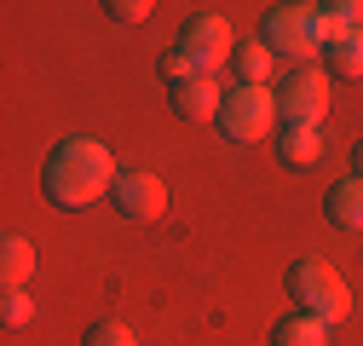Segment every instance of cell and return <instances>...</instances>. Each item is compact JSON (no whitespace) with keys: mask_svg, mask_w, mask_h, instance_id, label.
Returning a JSON list of instances; mask_svg holds the SVG:
<instances>
[{"mask_svg":"<svg viewBox=\"0 0 363 346\" xmlns=\"http://www.w3.org/2000/svg\"><path fill=\"white\" fill-rule=\"evenodd\" d=\"M323 23H329V40L363 29V0H329V6H323Z\"/></svg>","mask_w":363,"mask_h":346,"instance_id":"cell-15","label":"cell"},{"mask_svg":"<svg viewBox=\"0 0 363 346\" xmlns=\"http://www.w3.org/2000/svg\"><path fill=\"white\" fill-rule=\"evenodd\" d=\"M271 346H335V329L311 312H289L271 323Z\"/></svg>","mask_w":363,"mask_h":346,"instance_id":"cell-11","label":"cell"},{"mask_svg":"<svg viewBox=\"0 0 363 346\" xmlns=\"http://www.w3.org/2000/svg\"><path fill=\"white\" fill-rule=\"evenodd\" d=\"M0 323H6V329H23V323H35V300H29L23 289H6V300H0Z\"/></svg>","mask_w":363,"mask_h":346,"instance_id":"cell-17","label":"cell"},{"mask_svg":"<svg viewBox=\"0 0 363 346\" xmlns=\"http://www.w3.org/2000/svg\"><path fill=\"white\" fill-rule=\"evenodd\" d=\"M116 162L99 139H64L52 156H47V173H40V185H47V202L64 208V213H81L93 208L99 196L116 191Z\"/></svg>","mask_w":363,"mask_h":346,"instance_id":"cell-1","label":"cell"},{"mask_svg":"<svg viewBox=\"0 0 363 346\" xmlns=\"http://www.w3.org/2000/svg\"><path fill=\"white\" fill-rule=\"evenodd\" d=\"M277 116H283V127H323V116H329V75L317 64L289 69L283 86H277Z\"/></svg>","mask_w":363,"mask_h":346,"instance_id":"cell-5","label":"cell"},{"mask_svg":"<svg viewBox=\"0 0 363 346\" xmlns=\"http://www.w3.org/2000/svg\"><path fill=\"white\" fill-rule=\"evenodd\" d=\"M219 104H225V93H219L213 75H191V81L173 86V116L179 121H219Z\"/></svg>","mask_w":363,"mask_h":346,"instance_id":"cell-8","label":"cell"},{"mask_svg":"<svg viewBox=\"0 0 363 346\" xmlns=\"http://www.w3.org/2000/svg\"><path fill=\"white\" fill-rule=\"evenodd\" d=\"M277 156H283V167H294V173L317 167V162L329 156L323 127H283V133H277Z\"/></svg>","mask_w":363,"mask_h":346,"instance_id":"cell-9","label":"cell"},{"mask_svg":"<svg viewBox=\"0 0 363 346\" xmlns=\"http://www.w3.org/2000/svg\"><path fill=\"white\" fill-rule=\"evenodd\" d=\"M29 277H35V242L12 231L0 242V289H23Z\"/></svg>","mask_w":363,"mask_h":346,"instance_id":"cell-13","label":"cell"},{"mask_svg":"<svg viewBox=\"0 0 363 346\" xmlns=\"http://www.w3.org/2000/svg\"><path fill=\"white\" fill-rule=\"evenodd\" d=\"M110 202H116L121 220L150 225V220H162V208H167V185L156 179V173H121L116 191H110Z\"/></svg>","mask_w":363,"mask_h":346,"instance_id":"cell-7","label":"cell"},{"mask_svg":"<svg viewBox=\"0 0 363 346\" xmlns=\"http://www.w3.org/2000/svg\"><path fill=\"white\" fill-rule=\"evenodd\" d=\"M352 179H363V139L352 145Z\"/></svg>","mask_w":363,"mask_h":346,"instance_id":"cell-20","label":"cell"},{"mask_svg":"<svg viewBox=\"0 0 363 346\" xmlns=\"http://www.w3.org/2000/svg\"><path fill=\"white\" fill-rule=\"evenodd\" d=\"M179 52L196 64V75H213L219 64L237 58V35H231V23H225L219 12H202V18L185 23V35H179Z\"/></svg>","mask_w":363,"mask_h":346,"instance_id":"cell-6","label":"cell"},{"mask_svg":"<svg viewBox=\"0 0 363 346\" xmlns=\"http://www.w3.org/2000/svg\"><path fill=\"white\" fill-rule=\"evenodd\" d=\"M277 93L271 86H237V93H225L219 104V133L231 145H259L271 127H277Z\"/></svg>","mask_w":363,"mask_h":346,"instance_id":"cell-4","label":"cell"},{"mask_svg":"<svg viewBox=\"0 0 363 346\" xmlns=\"http://www.w3.org/2000/svg\"><path fill=\"white\" fill-rule=\"evenodd\" d=\"M323 58H329V69H335V75H346V81H363V29H352V35H335L329 47H323Z\"/></svg>","mask_w":363,"mask_h":346,"instance_id":"cell-14","label":"cell"},{"mask_svg":"<svg viewBox=\"0 0 363 346\" xmlns=\"http://www.w3.org/2000/svg\"><path fill=\"white\" fill-rule=\"evenodd\" d=\"M191 75H196V64H191L185 52H179V47H167V52H162V81H167V86L191 81Z\"/></svg>","mask_w":363,"mask_h":346,"instance_id":"cell-18","label":"cell"},{"mask_svg":"<svg viewBox=\"0 0 363 346\" xmlns=\"http://www.w3.org/2000/svg\"><path fill=\"white\" fill-rule=\"evenodd\" d=\"M323 208H329V225L335 231H346V237H363V179H346L323 196Z\"/></svg>","mask_w":363,"mask_h":346,"instance_id":"cell-10","label":"cell"},{"mask_svg":"<svg viewBox=\"0 0 363 346\" xmlns=\"http://www.w3.org/2000/svg\"><path fill=\"white\" fill-rule=\"evenodd\" d=\"M289 294H294V312L323 318L329 329L352 312V294H346L340 272L323 266V260H294V266H289Z\"/></svg>","mask_w":363,"mask_h":346,"instance_id":"cell-3","label":"cell"},{"mask_svg":"<svg viewBox=\"0 0 363 346\" xmlns=\"http://www.w3.org/2000/svg\"><path fill=\"white\" fill-rule=\"evenodd\" d=\"M81 346H139V335H133L127 323H116V318H104V323H93L81 335Z\"/></svg>","mask_w":363,"mask_h":346,"instance_id":"cell-16","label":"cell"},{"mask_svg":"<svg viewBox=\"0 0 363 346\" xmlns=\"http://www.w3.org/2000/svg\"><path fill=\"white\" fill-rule=\"evenodd\" d=\"M231 69H237V81H242V86H271V75H277V58H271L265 40H237Z\"/></svg>","mask_w":363,"mask_h":346,"instance_id":"cell-12","label":"cell"},{"mask_svg":"<svg viewBox=\"0 0 363 346\" xmlns=\"http://www.w3.org/2000/svg\"><path fill=\"white\" fill-rule=\"evenodd\" d=\"M259 40L271 47V58L289 64V69H306L317 52L329 47V23H323V6H277L265 18Z\"/></svg>","mask_w":363,"mask_h":346,"instance_id":"cell-2","label":"cell"},{"mask_svg":"<svg viewBox=\"0 0 363 346\" xmlns=\"http://www.w3.org/2000/svg\"><path fill=\"white\" fill-rule=\"evenodd\" d=\"M104 12H110L116 23H145V18L156 12V6H150V0H110V6H104Z\"/></svg>","mask_w":363,"mask_h":346,"instance_id":"cell-19","label":"cell"}]
</instances>
